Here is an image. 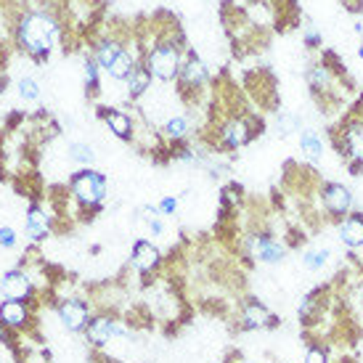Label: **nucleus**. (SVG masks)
<instances>
[{"mask_svg":"<svg viewBox=\"0 0 363 363\" xmlns=\"http://www.w3.org/2000/svg\"><path fill=\"white\" fill-rule=\"evenodd\" d=\"M56 19L45 11H32L19 24V43L32 56H45L56 40Z\"/></svg>","mask_w":363,"mask_h":363,"instance_id":"1","label":"nucleus"},{"mask_svg":"<svg viewBox=\"0 0 363 363\" xmlns=\"http://www.w3.org/2000/svg\"><path fill=\"white\" fill-rule=\"evenodd\" d=\"M146 69L157 80H175L181 74V51L172 40H160L146 56Z\"/></svg>","mask_w":363,"mask_h":363,"instance_id":"2","label":"nucleus"},{"mask_svg":"<svg viewBox=\"0 0 363 363\" xmlns=\"http://www.w3.org/2000/svg\"><path fill=\"white\" fill-rule=\"evenodd\" d=\"M72 194L82 207H99L106 196V178L96 170H82L72 178Z\"/></svg>","mask_w":363,"mask_h":363,"instance_id":"3","label":"nucleus"},{"mask_svg":"<svg viewBox=\"0 0 363 363\" xmlns=\"http://www.w3.org/2000/svg\"><path fill=\"white\" fill-rule=\"evenodd\" d=\"M337 149H340V154H345L353 175H358V170H363V122L345 125L342 135L337 138Z\"/></svg>","mask_w":363,"mask_h":363,"instance_id":"4","label":"nucleus"},{"mask_svg":"<svg viewBox=\"0 0 363 363\" xmlns=\"http://www.w3.org/2000/svg\"><path fill=\"white\" fill-rule=\"evenodd\" d=\"M321 204L332 218L345 220L350 215V210H353V194L342 183H326L321 189Z\"/></svg>","mask_w":363,"mask_h":363,"instance_id":"5","label":"nucleus"},{"mask_svg":"<svg viewBox=\"0 0 363 363\" xmlns=\"http://www.w3.org/2000/svg\"><path fill=\"white\" fill-rule=\"evenodd\" d=\"M85 334H88V340H91L96 347H101V345L109 342L111 337H122L125 329H122L111 315H99V318H93V321L85 326Z\"/></svg>","mask_w":363,"mask_h":363,"instance_id":"6","label":"nucleus"},{"mask_svg":"<svg viewBox=\"0 0 363 363\" xmlns=\"http://www.w3.org/2000/svg\"><path fill=\"white\" fill-rule=\"evenodd\" d=\"M252 125L247 120H242V117H231V120L225 122L220 128V141L225 149H239V146H244V143L252 138Z\"/></svg>","mask_w":363,"mask_h":363,"instance_id":"7","label":"nucleus"},{"mask_svg":"<svg viewBox=\"0 0 363 363\" xmlns=\"http://www.w3.org/2000/svg\"><path fill=\"white\" fill-rule=\"evenodd\" d=\"M130 262H133V268H135L138 273H152V271H157V268H160L162 255L152 242L141 239V242H135V247H133Z\"/></svg>","mask_w":363,"mask_h":363,"instance_id":"8","label":"nucleus"},{"mask_svg":"<svg viewBox=\"0 0 363 363\" xmlns=\"http://www.w3.org/2000/svg\"><path fill=\"white\" fill-rule=\"evenodd\" d=\"M276 318L273 313L260 303V300H247L242 308V326L244 329H268L273 326Z\"/></svg>","mask_w":363,"mask_h":363,"instance_id":"9","label":"nucleus"},{"mask_svg":"<svg viewBox=\"0 0 363 363\" xmlns=\"http://www.w3.org/2000/svg\"><path fill=\"white\" fill-rule=\"evenodd\" d=\"M59 315L69 332H80L88 326V305L82 300H64L59 305Z\"/></svg>","mask_w":363,"mask_h":363,"instance_id":"10","label":"nucleus"},{"mask_svg":"<svg viewBox=\"0 0 363 363\" xmlns=\"http://www.w3.org/2000/svg\"><path fill=\"white\" fill-rule=\"evenodd\" d=\"M340 239H342L345 247L361 250L363 247V212H350V215L340 223Z\"/></svg>","mask_w":363,"mask_h":363,"instance_id":"11","label":"nucleus"},{"mask_svg":"<svg viewBox=\"0 0 363 363\" xmlns=\"http://www.w3.org/2000/svg\"><path fill=\"white\" fill-rule=\"evenodd\" d=\"M181 85L186 91H196V88H202L204 82H207V69H204V64L196 56H189V59L181 64Z\"/></svg>","mask_w":363,"mask_h":363,"instance_id":"12","label":"nucleus"},{"mask_svg":"<svg viewBox=\"0 0 363 363\" xmlns=\"http://www.w3.org/2000/svg\"><path fill=\"white\" fill-rule=\"evenodd\" d=\"M286 255V247L281 242H276L271 233H260L255 239V257L260 262H281Z\"/></svg>","mask_w":363,"mask_h":363,"instance_id":"13","label":"nucleus"},{"mask_svg":"<svg viewBox=\"0 0 363 363\" xmlns=\"http://www.w3.org/2000/svg\"><path fill=\"white\" fill-rule=\"evenodd\" d=\"M323 313V292L321 289H313V292H308L300 300V311H297V315H300V321H303L305 329H311L313 323L321 318Z\"/></svg>","mask_w":363,"mask_h":363,"instance_id":"14","label":"nucleus"},{"mask_svg":"<svg viewBox=\"0 0 363 363\" xmlns=\"http://www.w3.org/2000/svg\"><path fill=\"white\" fill-rule=\"evenodd\" d=\"M32 284L30 279L24 276L21 271H11L3 276V284H0V292L6 300H24L27 294H30Z\"/></svg>","mask_w":363,"mask_h":363,"instance_id":"15","label":"nucleus"},{"mask_svg":"<svg viewBox=\"0 0 363 363\" xmlns=\"http://www.w3.org/2000/svg\"><path fill=\"white\" fill-rule=\"evenodd\" d=\"M300 149L305 152V157H308V160L318 162L323 157L321 135L313 130V128H303V130H300Z\"/></svg>","mask_w":363,"mask_h":363,"instance_id":"16","label":"nucleus"},{"mask_svg":"<svg viewBox=\"0 0 363 363\" xmlns=\"http://www.w3.org/2000/svg\"><path fill=\"white\" fill-rule=\"evenodd\" d=\"M104 122L109 125V130L117 135V138H130L133 135V122L128 114H122V111L111 109V111H104Z\"/></svg>","mask_w":363,"mask_h":363,"instance_id":"17","label":"nucleus"},{"mask_svg":"<svg viewBox=\"0 0 363 363\" xmlns=\"http://www.w3.org/2000/svg\"><path fill=\"white\" fill-rule=\"evenodd\" d=\"M48 215L40 210V207H32L30 215H27V233H30L35 242H40V239H45L48 236Z\"/></svg>","mask_w":363,"mask_h":363,"instance_id":"18","label":"nucleus"},{"mask_svg":"<svg viewBox=\"0 0 363 363\" xmlns=\"http://www.w3.org/2000/svg\"><path fill=\"white\" fill-rule=\"evenodd\" d=\"M0 321L9 323V326H21L27 321V308L21 300H6L0 305Z\"/></svg>","mask_w":363,"mask_h":363,"instance_id":"19","label":"nucleus"},{"mask_svg":"<svg viewBox=\"0 0 363 363\" xmlns=\"http://www.w3.org/2000/svg\"><path fill=\"white\" fill-rule=\"evenodd\" d=\"M308 85H311L315 93H329L332 91V72L326 64H315L308 72Z\"/></svg>","mask_w":363,"mask_h":363,"instance_id":"20","label":"nucleus"},{"mask_svg":"<svg viewBox=\"0 0 363 363\" xmlns=\"http://www.w3.org/2000/svg\"><path fill=\"white\" fill-rule=\"evenodd\" d=\"M106 72H109V77H114V80H128L133 72H135V59H133V53L122 51Z\"/></svg>","mask_w":363,"mask_h":363,"instance_id":"21","label":"nucleus"},{"mask_svg":"<svg viewBox=\"0 0 363 363\" xmlns=\"http://www.w3.org/2000/svg\"><path fill=\"white\" fill-rule=\"evenodd\" d=\"M149 85H152V74H149V69H146V67H135V72L128 77V93L135 99V96H141Z\"/></svg>","mask_w":363,"mask_h":363,"instance_id":"22","label":"nucleus"},{"mask_svg":"<svg viewBox=\"0 0 363 363\" xmlns=\"http://www.w3.org/2000/svg\"><path fill=\"white\" fill-rule=\"evenodd\" d=\"M122 53V45L117 40H104L101 45H99V53H96V61H99V67L101 69H109L111 64H114V59Z\"/></svg>","mask_w":363,"mask_h":363,"instance_id":"23","label":"nucleus"},{"mask_svg":"<svg viewBox=\"0 0 363 363\" xmlns=\"http://www.w3.org/2000/svg\"><path fill=\"white\" fill-rule=\"evenodd\" d=\"M326 262H329V250L326 247H315V250L303 252V265L308 271H321Z\"/></svg>","mask_w":363,"mask_h":363,"instance_id":"24","label":"nucleus"},{"mask_svg":"<svg viewBox=\"0 0 363 363\" xmlns=\"http://www.w3.org/2000/svg\"><path fill=\"white\" fill-rule=\"evenodd\" d=\"M276 128H279V135H281V138H286V135H292V133L303 130V120H300L297 114L281 111V114H279V122H276Z\"/></svg>","mask_w":363,"mask_h":363,"instance_id":"25","label":"nucleus"},{"mask_svg":"<svg viewBox=\"0 0 363 363\" xmlns=\"http://www.w3.org/2000/svg\"><path fill=\"white\" fill-rule=\"evenodd\" d=\"M186 130H189L186 117H172V120H167V125H164V133H167V138H172V141H181L183 135H186Z\"/></svg>","mask_w":363,"mask_h":363,"instance_id":"26","label":"nucleus"},{"mask_svg":"<svg viewBox=\"0 0 363 363\" xmlns=\"http://www.w3.org/2000/svg\"><path fill=\"white\" fill-rule=\"evenodd\" d=\"M69 157L74 162H80V164H91V162L96 160V154H93V149L88 146V143H72Z\"/></svg>","mask_w":363,"mask_h":363,"instance_id":"27","label":"nucleus"},{"mask_svg":"<svg viewBox=\"0 0 363 363\" xmlns=\"http://www.w3.org/2000/svg\"><path fill=\"white\" fill-rule=\"evenodd\" d=\"M19 93H21V99H27V101H35V99L40 96V88H38V82L32 80V77H24V80L19 82Z\"/></svg>","mask_w":363,"mask_h":363,"instance_id":"28","label":"nucleus"},{"mask_svg":"<svg viewBox=\"0 0 363 363\" xmlns=\"http://www.w3.org/2000/svg\"><path fill=\"white\" fill-rule=\"evenodd\" d=\"M99 69H101V67H99V61L96 59L85 61V80H88V88H91V91L99 88Z\"/></svg>","mask_w":363,"mask_h":363,"instance_id":"29","label":"nucleus"},{"mask_svg":"<svg viewBox=\"0 0 363 363\" xmlns=\"http://www.w3.org/2000/svg\"><path fill=\"white\" fill-rule=\"evenodd\" d=\"M305 363H329V353H326V347L321 345H313L308 355H305Z\"/></svg>","mask_w":363,"mask_h":363,"instance_id":"30","label":"nucleus"},{"mask_svg":"<svg viewBox=\"0 0 363 363\" xmlns=\"http://www.w3.org/2000/svg\"><path fill=\"white\" fill-rule=\"evenodd\" d=\"M175 210H178V202H175L172 196H164L160 202V212H164V215H172Z\"/></svg>","mask_w":363,"mask_h":363,"instance_id":"31","label":"nucleus"},{"mask_svg":"<svg viewBox=\"0 0 363 363\" xmlns=\"http://www.w3.org/2000/svg\"><path fill=\"white\" fill-rule=\"evenodd\" d=\"M0 244H3V247H13V244H16V236H13L11 228H0Z\"/></svg>","mask_w":363,"mask_h":363,"instance_id":"32","label":"nucleus"},{"mask_svg":"<svg viewBox=\"0 0 363 363\" xmlns=\"http://www.w3.org/2000/svg\"><path fill=\"white\" fill-rule=\"evenodd\" d=\"M305 43H308L311 48H315V45H321V35H318V32H305Z\"/></svg>","mask_w":363,"mask_h":363,"instance_id":"33","label":"nucleus"},{"mask_svg":"<svg viewBox=\"0 0 363 363\" xmlns=\"http://www.w3.org/2000/svg\"><path fill=\"white\" fill-rule=\"evenodd\" d=\"M149 231H152L154 236H160V233L164 231V225L160 223V218H152V220H149Z\"/></svg>","mask_w":363,"mask_h":363,"instance_id":"34","label":"nucleus"},{"mask_svg":"<svg viewBox=\"0 0 363 363\" xmlns=\"http://www.w3.org/2000/svg\"><path fill=\"white\" fill-rule=\"evenodd\" d=\"M358 56H361V59H363V43H361V48H358Z\"/></svg>","mask_w":363,"mask_h":363,"instance_id":"35","label":"nucleus"},{"mask_svg":"<svg viewBox=\"0 0 363 363\" xmlns=\"http://www.w3.org/2000/svg\"><path fill=\"white\" fill-rule=\"evenodd\" d=\"M3 82H6V80H3V74H0V91H3Z\"/></svg>","mask_w":363,"mask_h":363,"instance_id":"36","label":"nucleus"}]
</instances>
